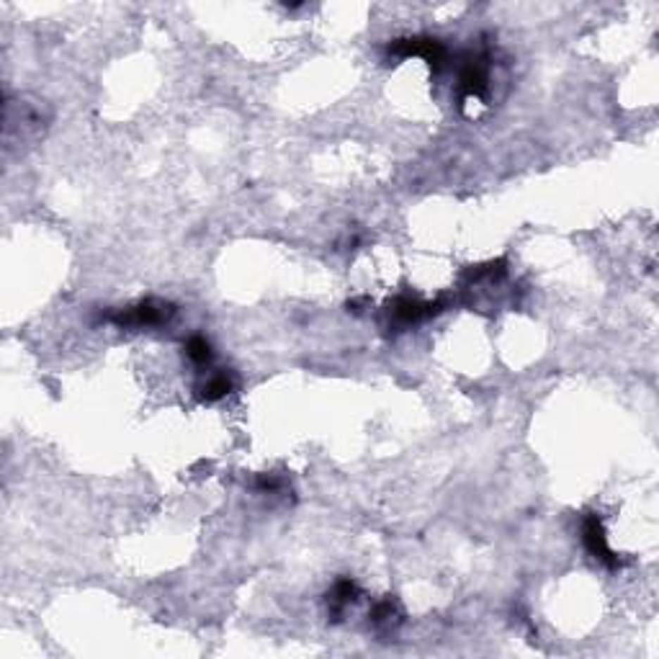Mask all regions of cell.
Returning a JSON list of instances; mask_svg holds the SVG:
<instances>
[{"instance_id": "4", "label": "cell", "mask_w": 659, "mask_h": 659, "mask_svg": "<svg viewBox=\"0 0 659 659\" xmlns=\"http://www.w3.org/2000/svg\"><path fill=\"white\" fill-rule=\"evenodd\" d=\"M186 353L194 363H209L211 360V345L206 343V337H201V335H196L188 340Z\"/></svg>"}, {"instance_id": "3", "label": "cell", "mask_w": 659, "mask_h": 659, "mask_svg": "<svg viewBox=\"0 0 659 659\" xmlns=\"http://www.w3.org/2000/svg\"><path fill=\"white\" fill-rule=\"evenodd\" d=\"M356 595H358V590H356V584L351 582V579H340V582L332 587V598H330V605H332V610L335 613H340L345 605H351L353 600H356Z\"/></svg>"}, {"instance_id": "1", "label": "cell", "mask_w": 659, "mask_h": 659, "mask_svg": "<svg viewBox=\"0 0 659 659\" xmlns=\"http://www.w3.org/2000/svg\"><path fill=\"white\" fill-rule=\"evenodd\" d=\"M172 315L170 304L163 301H142L134 309H127L121 315L113 317L116 325H129V327H152V325H163Z\"/></svg>"}, {"instance_id": "5", "label": "cell", "mask_w": 659, "mask_h": 659, "mask_svg": "<svg viewBox=\"0 0 659 659\" xmlns=\"http://www.w3.org/2000/svg\"><path fill=\"white\" fill-rule=\"evenodd\" d=\"M230 389H232V382H230L225 374H217V376H211L209 382H206V387H203V397H206V399H219V397H225Z\"/></svg>"}, {"instance_id": "2", "label": "cell", "mask_w": 659, "mask_h": 659, "mask_svg": "<svg viewBox=\"0 0 659 659\" xmlns=\"http://www.w3.org/2000/svg\"><path fill=\"white\" fill-rule=\"evenodd\" d=\"M584 544H587V548H590L592 554L598 556L600 562L610 564V567H615V559L613 554H610V548H608V541H605V531H603V523H600L598 515H590L587 520H584Z\"/></svg>"}]
</instances>
